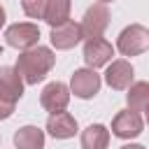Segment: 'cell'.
<instances>
[{
	"mask_svg": "<svg viewBox=\"0 0 149 149\" xmlns=\"http://www.w3.org/2000/svg\"><path fill=\"white\" fill-rule=\"evenodd\" d=\"M56 56L51 54V49L47 47H33V49H26L19 61H16V70L21 74V79L26 84H37L47 77V72L51 70Z\"/></svg>",
	"mask_w": 149,
	"mask_h": 149,
	"instance_id": "6da1fadb",
	"label": "cell"
},
{
	"mask_svg": "<svg viewBox=\"0 0 149 149\" xmlns=\"http://www.w3.org/2000/svg\"><path fill=\"white\" fill-rule=\"evenodd\" d=\"M107 23H109V9L105 7V2H95L93 7H88V12L84 14V19H81V35L84 37H100L102 35V30L107 28Z\"/></svg>",
	"mask_w": 149,
	"mask_h": 149,
	"instance_id": "7a4b0ae2",
	"label": "cell"
},
{
	"mask_svg": "<svg viewBox=\"0 0 149 149\" xmlns=\"http://www.w3.org/2000/svg\"><path fill=\"white\" fill-rule=\"evenodd\" d=\"M116 47H119V51H121L123 56L142 54V51L149 47V30L142 28V26H130V28H126V30L119 35Z\"/></svg>",
	"mask_w": 149,
	"mask_h": 149,
	"instance_id": "3957f363",
	"label": "cell"
},
{
	"mask_svg": "<svg viewBox=\"0 0 149 149\" xmlns=\"http://www.w3.org/2000/svg\"><path fill=\"white\" fill-rule=\"evenodd\" d=\"M7 44L16 47V49H30L37 40H40V28L35 23H14L7 28L5 33Z\"/></svg>",
	"mask_w": 149,
	"mask_h": 149,
	"instance_id": "277c9868",
	"label": "cell"
},
{
	"mask_svg": "<svg viewBox=\"0 0 149 149\" xmlns=\"http://www.w3.org/2000/svg\"><path fill=\"white\" fill-rule=\"evenodd\" d=\"M68 100H70V93H68V86H65L63 81H51V84H47L44 91H42V98H40L42 107L49 109L51 114L63 112V109L68 107Z\"/></svg>",
	"mask_w": 149,
	"mask_h": 149,
	"instance_id": "5b68a950",
	"label": "cell"
},
{
	"mask_svg": "<svg viewBox=\"0 0 149 149\" xmlns=\"http://www.w3.org/2000/svg\"><path fill=\"white\" fill-rule=\"evenodd\" d=\"M142 130V119L135 109H123L112 121V133L116 137H135Z\"/></svg>",
	"mask_w": 149,
	"mask_h": 149,
	"instance_id": "8992f818",
	"label": "cell"
},
{
	"mask_svg": "<svg viewBox=\"0 0 149 149\" xmlns=\"http://www.w3.org/2000/svg\"><path fill=\"white\" fill-rule=\"evenodd\" d=\"M0 95L7 98L9 102H16L23 95V79L16 68H0Z\"/></svg>",
	"mask_w": 149,
	"mask_h": 149,
	"instance_id": "52a82bcc",
	"label": "cell"
},
{
	"mask_svg": "<svg viewBox=\"0 0 149 149\" xmlns=\"http://www.w3.org/2000/svg\"><path fill=\"white\" fill-rule=\"evenodd\" d=\"M112 54H114L112 51V44L107 40H102V37H91L86 42V47H84V61L91 68H100V65L109 63Z\"/></svg>",
	"mask_w": 149,
	"mask_h": 149,
	"instance_id": "ba28073f",
	"label": "cell"
},
{
	"mask_svg": "<svg viewBox=\"0 0 149 149\" xmlns=\"http://www.w3.org/2000/svg\"><path fill=\"white\" fill-rule=\"evenodd\" d=\"M81 37H84L81 35V26L74 23V21H65V23H61V26H56L51 30V44L56 49H70Z\"/></svg>",
	"mask_w": 149,
	"mask_h": 149,
	"instance_id": "9c48e42d",
	"label": "cell"
},
{
	"mask_svg": "<svg viewBox=\"0 0 149 149\" xmlns=\"http://www.w3.org/2000/svg\"><path fill=\"white\" fill-rule=\"evenodd\" d=\"M100 88V77L93 70H77L72 74V93L79 98H91Z\"/></svg>",
	"mask_w": 149,
	"mask_h": 149,
	"instance_id": "30bf717a",
	"label": "cell"
},
{
	"mask_svg": "<svg viewBox=\"0 0 149 149\" xmlns=\"http://www.w3.org/2000/svg\"><path fill=\"white\" fill-rule=\"evenodd\" d=\"M107 84L112 88H128L130 81H133V68L128 61H114L109 68H107V74H105Z\"/></svg>",
	"mask_w": 149,
	"mask_h": 149,
	"instance_id": "8fae6325",
	"label": "cell"
},
{
	"mask_svg": "<svg viewBox=\"0 0 149 149\" xmlns=\"http://www.w3.org/2000/svg\"><path fill=\"white\" fill-rule=\"evenodd\" d=\"M47 130H49L54 137L65 140V137H72V135L77 133V121H74L68 112H56V114L49 116V121H47Z\"/></svg>",
	"mask_w": 149,
	"mask_h": 149,
	"instance_id": "7c38bea8",
	"label": "cell"
},
{
	"mask_svg": "<svg viewBox=\"0 0 149 149\" xmlns=\"http://www.w3.org/2000/svg\"><path fill=\"white\" fill-rule=\"evenodd\" d=\"M107 142H109V133L100 123L88 126L81 133V149H107Z\"/></svg>",
	"mask_w": 149,
	"mask_h": 149,
	"instance_id": "4fadbf2b",
	"label": "cell"
},
{
	"mask_svg": "<svg viewBox=\"0 0 149 149\" xmlns=\"http://www.w3.org/2000/svg\"><path fill=\"white\" fill-rule=\"evenodd\" d=\"M14 142L19 149H42L44 147V133L35 126H26L14 135Z\"/></svg>",
	"mask_w": 149,
	"mask_h": 149,
	"instance_id": "5bb4252c",
	"label": "cell"
},
{
	"mask_svg": "<svg viewBox=\"0 0 149 149\" xmlns=\"http://www.w3.org/2000/svg\"><path fill=\"white\" fill-rule=\"evenodd\" d=\"M70 16V0H47V9H44V21L49 26H61L65 23Z\"/></svg>",
	"mask_w": 149,
	"mask_h": 149,
	"instance_id": "9a60e30c",
	"label": "cell"
},
{
	"mask_svg": "<svg viewBox=\"0 0 149 149\" xmlns=\"http://www.w3.org/2000/svg\"><path fill=\"white\" fill-rule=\"evenodd\" d=\"M128 107L135 112H147L149 109V84L147 81H137L130 86L128 91Z\"/></svg>",
	"mask_w": 149,
	"mask_h": 149,
	"instance_id": "2e32d148",
	"label": "cell"
},
{
	"mask_svg": "<svg viewBox=\"0 0 149 149\" xmlns=\"http://www.w3.org/2000/svg\"><path fill=\"white\" fill-rule=\"evenodd\" d=\"M23 9H26V14L33 16V19H44L47 0H23Z\"/></svg>",
	"mask_w": 149,
	"mask_h": 149,
	"instance_id": "e0dca14e",
	"label": "cell"
},
{
	"mask_svg": "<svg viewBox=\"0 0 149 149\" xmlns=\"http://www.w3.org/2000/svg\"><path fill=\"white\" fill-rule=\"evenodd\" d=\"M12 112H14V102H9L7 98L0 95V119H7Z\"/></svg>",
	"mask_w": 149,
	"mask_h": 149,
	"instance_id": "ac0fdd59",
	"label": "cell"
},
{
	"mask_svg": "<svg viewBox=\"0 0 149 149\" xmlns=\"http://www.w3.org/2000/svg\"><path fill=\"white\" fill-rule=\"evenodd\" d=\"M121 149H144V147H140V144H126V147H121Z\"/></svg>",
	"mask_w": 149,
	"mask_h": 149,
	"instance_id": "d6986e66",
	"label": "cell"
},
{
	"mask_svg": "<svg viewBox=\"0 0 149 149\" xmlns=\"http://www.w3.org/2000/svg\"><path fill=\"white\" fill-rule=\"evenodd\" d=\"M2 23H5V9L0 7V26H2Z\"/></svg>",
	"mask_w": 149,
	"mask_h": 149,
	"instance_id": "ffe728a7",
	"label": "cell"
},
{
	"mask_svg": "<svg viewBox=\"0 0 149 149\" xmlns=\"http://www.w3.org/2000/svg\"><path fill=\"white\" fill-rule=\"evenodd\" d=\"M100 2H112V0H100Z\"/></svg>",
	"mask_w": 149,
	"mask_h": 149,
	"instance_id": "44dd1931",
	"label": "cell"
},
{
	"mask_svg": "<svg viewBox=\"0 0 149 149\" xmlns=\"http://www.w3.org/2000/svg\"><path fill=\"white\" fill-rule=\"evenodd\" d=\"M147 121H149V109H147Z\"/></svg>",
	"mask_w": 149,
	"mask_h": 149,
	"instance_id": "7402d4cb",
	"label": "cell"
},
{
	"mask_svg": "<svg viewBox=\"0 0 149 149\" xmlns=\"http://www.w3.org/2000/svg\"><path fill=\"white\" fill-rule=\"evenodd\" d=\"M0 54H2V47H0Z\"/></svg>",
	"mask_w": 149,
	"mask_h": 149,
	"instance_id": "603a6c76",
	"label": "cell"
}]
</instances>
